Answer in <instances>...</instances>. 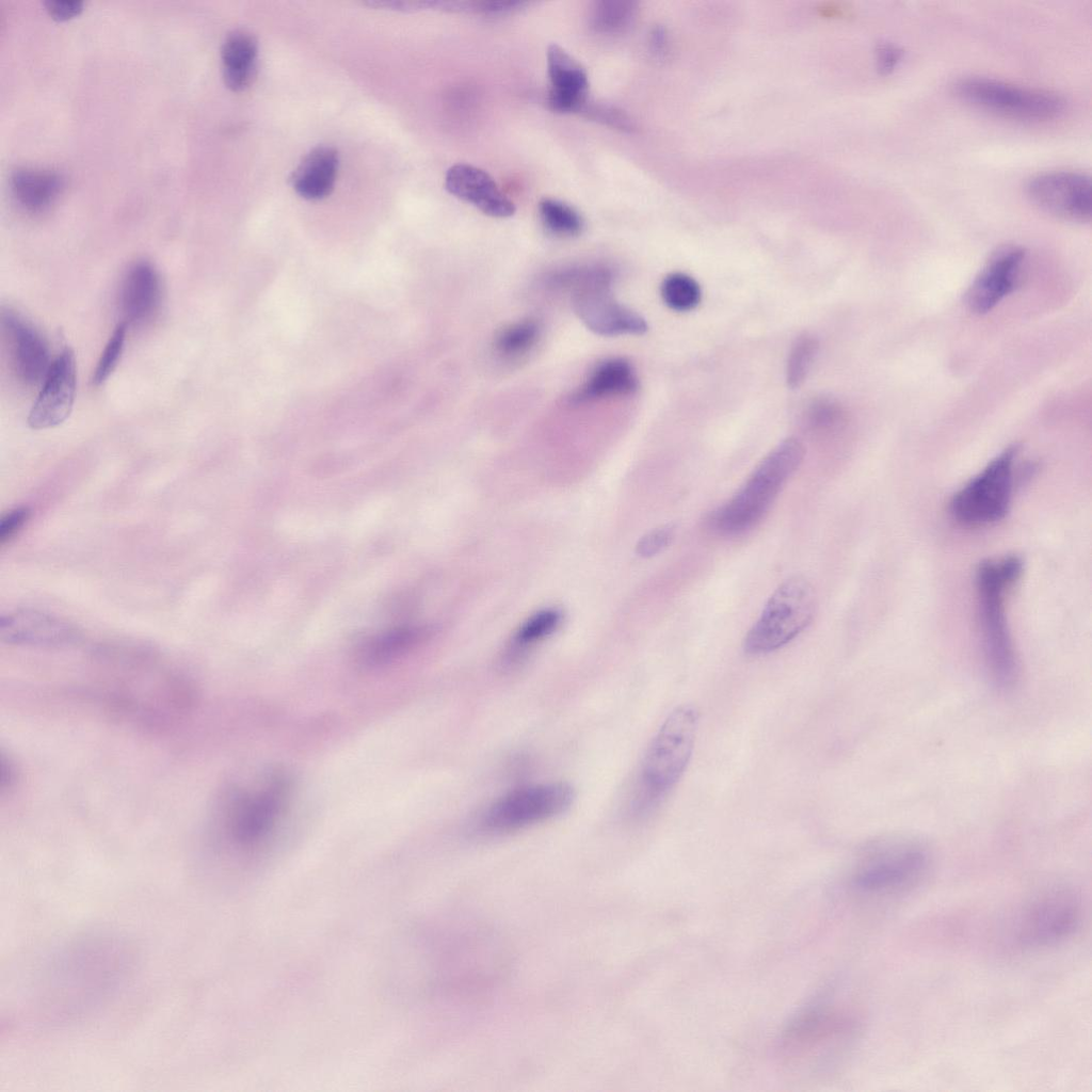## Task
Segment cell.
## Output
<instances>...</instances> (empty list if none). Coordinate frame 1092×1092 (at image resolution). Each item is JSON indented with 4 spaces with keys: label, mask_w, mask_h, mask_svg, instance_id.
I'll list each match as a JSON object with an SVG mask.
<instances>
[{
    "label": "cell",
    "mask_w": 1092,
    "mask_h": 1092,
    "mask_svg": "<svg viewBox=\"0 0 1092 1092\" xmlns=\"http://www.w3.org/2000/svg\"><path fill=\"white\" fill-rule=\"evenodd\" d=\"M540 218L545 228L559 237H575L582 232L584 221L568 204L550 197L539 204Z\"/></svg>",
    "instance_id": "484cf974"
},
{
    "label": "cell",
    "mask_w": 1092,
    "mask_h": 1092,
    "mask_svg": "<svg viewBox=\"0 0 1092 1092\" xmlns=\"http://www.w3.org/2000/svg\"><path fill=\"white\" fill-rule=\"evenodd\" d=\"M339 158L337 150L327 145L312 148L290 176V183L298 195L307 200H320L328 196L335 186Z\"/></svg>",
    "instance_id": "ffe728a7"
},
{
    "label": "cell",
    "mask_w": 1092,
    "mask_h": 1092,
    "mask_svg": "<svg viewBox=\"0 0 1092 1092\" xmlns=\"http://www.w3.org/2000/svg\"><path fill=\"white\" fill-rule=\"evenodd\" d=\"M636 12L637 3L633 1H595L590 12V26L599 33H619L630 26Z\"/></svg>",
    "instance_id": "d4e9b609"
},
{
    "label": "cell",
    "mask_w": 1092,
    "mask_h": 1092,
    "mask_svg": "<svg viewBox=\"0 0 1092 1092\" xmlns=\"http://www.w3.org/2000/svg\"><path fill=\"white\" fill-rule=\"evenodd\" d=\"M126 331L127 324L123 321L117 324L110 336L94 371V385L102 384L117 366L124 349Z\"/></svg>",
    "instance_id": "4dcf8cb0"
},
{
    "label": "cell",
    "mask_w": 1092,
    "mask_h": 1092,
    "mask_svg": "<svg viewBox=\"0 0 1092 1092\" xmlns=\"http://www.w3.org/2000/svg\"><path fill=\"white\" fill-rule=\"evenodd\" d=\"M65 179L52 168L17 167L11 173L10 189L13 198L26 211L42 212L60 196Z\"/></svg>",
    "instance_id": "44dd1931"
},
{
    "label": "cell",
    "mask_w": 1092,
    "mask_h": 1092,
    "mask_svg": "<svg viewBox=\"0 0 1092 1092\" xmlns=\"http://www.w3.org/2000/svg\"><path fill=\"white\" fill-rule=\"evenodd\" d=\"M31 510L28 507H19L7 512L0 520V544L10 541L28 521Z\"/></svg>",
    "instance_id": "836d02e7"
},
{
    "label": "cell",
    "mask_w": 1092,
    "mask_h": 1092,
    "mask_svg": "<svg viewBox=\"0 0 1092 1092\" xmlns=\"http://www.w3.org/2000/svg\"><path fill=\"white\" fill-rule=\"evenodd\" d=\"M1030 200L1043 211L1073 222H1088L1092 212L1090 176L1078 171H1049L1027 184Z\"/></svg>",
    "instance_id": "7c38bea8"
},
{
    "label": "cell",
    "mask_w": 1092,
    "mask_h": 1092,
    "mask_svg": "<svg viewBox=\"0 0 1092 1092\" xmlns=\"http://www.w3.org/2000/svg\"><path fill=\"white\" fill-rule=\"evenodd\" d=\"M1082 917L1079 894L1065 886L1038 893L1018 912L1013 940L1025 949L1055 946L1070 938Z\"/></svg>",
    "instance_id": "52a82bcc"
},
{
    "label": "cell",
    "mask_w": 1092,
    "mask_h": 1092,
    "mask_svg": "<svg viewBox=\"0 0 1092 1092\" xmlns=\"http://www.w3.org/2000/svg\"><path fill=\"white\" fill-rule=\"evenodd\" d=\"M562 622V612L555 608L537 611L528 617L514 636L516 648L531 645L551 635Z\"/></svg>",
    "instance_id": "f1b7e54d"
},
{
    "label": "cell",
    "mask_w": 1092,
    "mask_h": 1092,
    "mask_svg": "<svg viewBox=\"0 0 1092 1092\" xmlns=\"http://www.w3.org/2000/svg\"><path fill=\"white\" fill-rule=\"evenodd\" d=\"M839 417L836 404L830 401H821L812 410L810 422L815 428H828L834 424Z\"/></svg>",
    "instance_id": "e575fe53"
},
{
    "label": "cell",
    "mask_w": 1092,
    "mask_h": 1092,
    "mask_svg": "<svg viewBox=\"0 0 1092 1092\" xmlns=\"http://www.w3.org/2000/svg\"><path fill=\"white\" fill-rule=\"evenodd\" d=\"M47 11L51 16L57 19H67L77 15L83 6L81 0H47L45 1Z\"/></svg>",
    "instance_id": "8d00e7d4"
},
{
    "label": "cell",
    "mask_w": 1092,
    "mask_h": 1092,
    "mask_svg": "<svg viewBox=\"0 0 1092 1092\" xmlns=\"http://www.w3.org/2000/svg\"><path fill=\"white\" fill-rule=\"evenodd\" d=\"M76 385V359L74 352L67 348L51 364L29 413V425L42 430L65 421L73 410Z\"/></svg>",
    "instance_id": "5bb4252c"
},
{
    "label": "cell",
    "mask_w": 1092,
    "mask_h": 1092,
    "mask_svg": "<svg viewBox=\"0 0 1092 1092\" xmlns=\"http://www.w3.org/2000/svg\"><path fill=\"white\" fill-rule=\"evenodd\" d=\"M581 112H583L591 118L597 119L599 122H603L607 125H611L620 129L632 128V123L629 121L627 115L611 107L603 105L590 106L588 102Z\"/></svg>",
    "instance_id": "d6a6232c"
},
{
    "label": "cell",
    "mask_w": 1092,
    "mask_h": 1092,
    "mask_svg": "<svg viewBox=\"0 0 1092 1092\" xmlns=\"http://www.w3.org/2000/svg\"><path fill=\"white\" fill-rule=\"evenodd\" d=\"M1018 447L997 454L950 499L949 512L965 526H984L1002 519L1009 511Z\"/></svg>",
    "instance_id": "5b68a950"
},
{
    "label": "cell",
    "mask_w": 1092,
    "mask_h": 1092,
    "mask_svg": "<svg viewBox=\"0 0 1092 1092\" xmlns=\"http://www.w3.org/2000/svg\"><path fill=\"white\" fill-rule=\"evenodd\" d=\"M290 781L280 773L272 774L254 790H236L223 810L228 837L242 847L252 846L272 831L288 799Z\"/></svg>",
    "instance_id": "9c48e42d"
},
{
    "label": "cell",
    "mask_w": 1092,
    "mask_h": 1092,
    "mask_svg": "<svg viewBox=\"0 0 1092 1092\" xmlns=\"http://www.w3.org/2000/svg\"><path fill=\"white\" fill-rule=\"evenodd\" d=\"M929 854L919 844L896 840L877 845L863 856L854 885L864 892L895 895L914 887L929 868Z\"/></svg>",
    "instance_id": "ba28073f"
},
{
    "label": "cell",
    "mask_w": 1092,
    "mask_h": 1092,
    "mask_svg": "<svg viewBox=\"0 0 1092 1092\" xmlns=\"http://www.w3.org/2000/svg\"><path fill=\"white\" fill-rule=\"evenodd\" d=\"M1023 561L1017 556L982 561L975 576L979 625L985 662L993 679L1011 686L1017 675V661L1008 627L1005 598L1018 580Z\"/></svg>",
    "instance_id": "6da1fadb"
},
{
    "label": "cell",
    "mask_w": 1092,
    "mask_h": 1092,
    "mask_svg": "<svg viewBox=\"0 0 1092 1092\" xmlns=\"http://www.w3.org/2000/svg\"><path fill=\"white\" fill-rule=\"evenodd\" d=\"M221 59L225 84L232 91H244L253 83L257 73L256 38L246 30L231 31L222 44Z\"/></svg>",
    "instance_id": "7402d4cb"
},
{
    "label": "cell",
    "mask_w": 1092,
    "mask_h": 1092,
    "mask_svg": "<svg viewBox=\"0 0 1092 1092\" xmlns=\"http://www.w3.org/2000/svg\"><path fill=\"white\" fill-rule=\"evenodd\" d=\"M445 187L450 194L486 215L509 218L515 212L514 203L488 173L477 166L464 163L452 165L446 173Z\"/></svg>",
    "instance_id": "2e32d148"
},
{
    "label": "cell",
    "mask_w": 1092,
    "mask_h": 1092,
    "mask_svg": "<svg viewBox=\"0 0 1092 1092\" xmlns=\"http://www.w3.org/2000/svg\"><path fill=\"white\" fill-rule=\"evenodd\" d=\"M639 381L631 364L624 358H609L600 363L574 396L576 402H585L611 396L630 395Z\"/></svg>",
    "instance_id": "603a6c76"
},
{
    "label": "cell",
    "mask_w": 1092,
    "mask_h": 1092,
    "mask_svg": "<svg viewBox=\"0 0 1092 1092\" xmlns=\"http://www.w3.org/2000/svg\"><path fill=\"white\" fill-rule=\"evenodd\" d=\"M573 799V789L564 783L520 787L498 799L484 814L482 825L492 832L520 829L564 813Z\"/></svg>",
    "instance_id": "30bf717a"
},
{
    "label": "cell",
    "mask_w": 1092,
    "mask_h": 1092,
    "mask_svg": "<svg viewBox=\"0 0 1092 1092\" xmlns=\"http://www.w3.org/2000/svg\"><path fill=\"white\" fill-rule=\"evenodd\" d=\"M903 52L894 44H882L877 50V61L880 70L889 73L901 62Z\"/></svg>",
    "instance_id": "d590c367"
},
{
    "label": "cell",
    "mask_w": 1092,
    "mask_h": 1092,
    "mask_svg": "<svg viewBox=\"0 0 1092 1092\" xmlns=\"http://www.w3.org/2000/svg\"><path fill=\"white\" fill-rule=\"evenodd\" d=\"M160 302V280L147 261H138L128 270L122 287L121 305L125 323L141 325L156 312Z\"/></svg>",
    "instance_id": "d6986e66"
},
{
    "label": "cell",
    "mask_w": 1092,
    "mask_h": 1092,
    "mask_svg": "<svg viewBox=\"0 0 1092 1092\" xmlns=\"http://www.w3.org/2000/svg\"><path fill=\"white\" fill-rule=\"evenodd\" d=\"M0 638L12 645L64 648L77 643L79 635L58 617L35 610H19L1 616Z\"/></svg>",
    "instance_id": "9a60e30c"
},
{
    "label": "cell",
    "mask_w": 1092,
    "mask_h": 1092,
    "mask_svg": "<svg viewBox=\"0 0 1092 1092\" xmlns=\"http://www.w3.org/2000/svg\"><path fill=\"white\" fill-rule=\"evenodd\" d=\"M1025 257V250L1014 244L994 251L966 292L968 308L986 314L1012 293L1019 283Z\"/></svg>",
    "instance_id": "4fadbf2b"
},
{
    "label": "cell",
    "mask_w": 1092,
    "mask_h": 1092,
    "mask_svg": "<svg viewBox=\"0 0 1092 1092\" xmlns=\"http://www.w3.org/2000/svg\"><path fill=\"white\" fill-rule=\"evenodd\" d=\"M652 45L655 52H663L665 46V34L662 29L657 28L652 33Z\"/></svg>",
    "instance_id": "f35d334b"
},
{
    "label": "cell",
    "mask_w": 1092,
    "mask_h": 1092,
    "mask_svg": "<svg viewBox=\"0 0 1092 1092\" xmlns=\"http://www.w3.org/2000/svg\"><path fill=\"white\" fill-rule=\"evenodd\" d=\"M549 107L561 113L581 112L588 103L589 79L585 69L564 48L551 44L547 49Z\"/></svg>",
    "instance_id": "e0dca14e"
},
{
    "label": "cell",
    "mask_w": 1092,
    "mask_h": 1092,
    "mask_svg": "<svg viewBox=\"0 0 1092 1092\" xmlns=\"http://www.w3.org/2000/svg\"><path fill=\"white\" fill-rule=\"evenodd\" d=\"M675 528L664 525L644 534L636 546V552L643 558L654 557L663 551L673 541Z\"/></svg>",
    "instance_id": "1f68e13d"
},
{
    "label": "cell",
    "mask_w": 1092,
    "mask_h": 1092,
    "mask_svg": "<svg viewBox=\"0 0 1092 1092\" xmlns=\"http://www.w3.org/2000/svg\"><path fill=\"white\" fill-rule=\"evenodd\" d=\"M700 712L691 704L673 709L649 743L641 766L637 809L658 805L684 774L692 756Z\"/></svg>",
    "instance_id": "3957f363"
},
{
    "label": "cell",
    "mask_w": 1092,
    "mask_h": 1092,
    "mask_svg": "<svg viewBox=\"0 0 1092 1092\" xmlns=\"http://www.w3.org/2000/svg\"><path fill=\"white\" fill-rule=\"evenodd\" d=\"M0 771V789L1 792H4L6 790H10L16 784L17 770L12 759L10 757L6 758L4 755H2Z\"/></svg>",
    "instance_id": "74e56055"
},
{
    "label": "cell",
    "mask_w": 1092,
    "mask_h": 1092,
    "mask_svg": "<svg viewBox=\"0 0 1092 1092\" xmlns=\"http://www.w3.org/2000/svg\"><path fill=\"white\" fill-rule=\"evenodd\" d=\"M818 349L819 342L817 338L810 334H803L796 339L790 350L786 367V380L788 386L797 388L804 382L817 355Z\"/></svg>",
    "instance_id": "83f0119b"
},
{
    "label": "cell",
    "mask_w": 1092,
    "mask_h": 1092,
    "mask_svg": "<svg viewBox=\"0 0 1092 1092\" xmlns=\"http://www.w3.org/2000/svg\"><path fill=\"white\" fill-rule=\"evenodd\" d=\"M661 296L668 307L688 311L698 305L702 298L697 282L685 273L669 274L661 284Z\"/></svg>",
    "instance_id": "4316f807"
},
{
    "label": "cell",
    "mask_w": 1092,
    "mask_h": 1092,
    "mask_svg": "<svg viewBox=\"0 0 1092 1092\" xmlns=\"http://www.w3.org/2000/svg\"><path fill=\"white\" fill-rule=\"evenodd\" d=\"M537 336L539 327L534 321L516 322L500 332L496 338V348L503 355H518L527 352Z\"/></svg>",
    "instance_id": "f546056e"
},
{
    "label": "cell",
    "mask_w": 1092,
    "mask_h": 1092,
    "mask_svg": "<svg viewBox=\"0 0 1092 1092\" xmlns=\"http://www.w3.org/2000/svg\"><path fill=\"white\" fill-rule=\"evenodd\" d=\"M805 448L796 437L774 447L755 467L744 484L708 516L713 532L733 536L755 527L770 509L786 481L803 462Z\"/></svg>",
    "instance_id": "7a4b0ae2"
},
{
    "label": "cell",
    "mask_w": 1092,
    "mask_h": 1092,
    "mask_svg": "<svg viewBox=\"0 0 1092 1092\" xmlns=\"http://www.w3.org/2000/svg\"><path fill=\"white\" fill-rule=\"evenodd\" d=\"M954 92L978 108L1027 122L1057 118L1066 107L1064 98L1055 92L986 77L962 78L954 84Z\"/></svg>",
    "instance_id": "8992f818"
},
{
    "label": "cell",
    "mask_w": 1092,
    "mask_h": 1092,
    "mask_svg": "<svg viewBox=\"0 0 1092 1092\" xmlns=\"http://www.w3.org/2000/svg\"><path fill=\"white\" fill-rule=\"evenodd\" d=\"M3 323L11 340L13 362L19 379L30 385L43 383L52 364L46 342L15 314H5Z\"/></svg>",
    "instance_id": "ac0fdd59"
},
{
    "label": "cell",
    "mask_w": 1092,
    "mask_h": 1092,
    "mask_svg": "<svg viewBox=\"0 0 1092 1092\" xmlns=\"http://www.w3.org/2000/svg\"><path fill=\"white\" fill-rule=\"evenodd\" d=\"M573 306L579 319L601 336L641 335L647 323L610 294V275L604 269L583 272L577 279Z\"/></svg>",
    "instance_id": "8fae6325"
},
{
    "label": "cell",
    "mask_w": 1092,
    "mask_h": 1092,
    "mask_svg": "<svg viewBox=\"0 0 1092 1092\" xmlns=\"http://www.w3.org/2000/svg\"><path fill=\"white\" fill-rule=\"evenodd\" d=\"M429 635L422 626H399L366 640L359 647L358 658L368 667H379L403 656L421 643Z\"/></svg>",
    "instance_id": "cb8c5ba5"
},
{
    "label": "cell",
    "mask_w": 1092,
    "mask_h": 1092,
    "mask_svg": "<svg viewBox=\"0 0 1092 1092\" xmlns=\"http://www.w3.org/2000/svg\"><path fill=\"white\" fill-rule=\"evenodd\" d=\"M817 596L802 576L782 582L767 600L759 617L746 632L743 649L749 655L772 653L796 639L816 614Z\"/></svg>",
    "instance_id": "277c9868"
}]
</instances>
